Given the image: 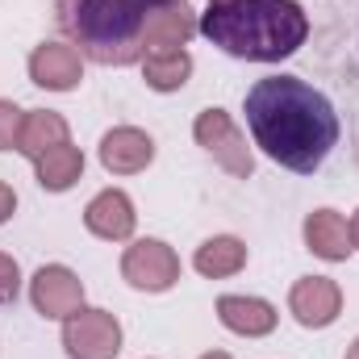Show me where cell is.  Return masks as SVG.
Masks as SVG:
<instances>
[{
	"label": "cell",
	"instance_id": "obj_6",
	"mask_svg": "<svg viewBox=\"0 0 359 359\" xmlns=\"http://www.w3.org/2000/svg\"><path fill=\"white\" fill-rule=\"evenodd\" d=\"M121 271H126V280H130L134 288H151V292H159V288H172V284H176L180 259L172 255V247L147 238V243H134V247L126 251Z\"/></svg>",
	"mask_w": 359,
	"mask_h": 359
},
{
	"label": "cell",
	"instance_id": "obj_21",
	"mask_svg": "<svg viewBox=\"0 0 359 359\" xmlns=\"http://www.w3.org/2000/svg\"><path fill=\"white\" fill-rule=\"evenodd\" d=\"M13 205H17V201H13V188H4V184H0V222L13 213Z\"/></svg>",
	"mask_w": 359,
	"mask_h": 359
},
{
	"label": "cell",
	"instance_id": "obj_22",
	"mask_svg": "<svg viewBox=\"0 0 359 359\" xmlns=\"http://www.w3.org/2000/svg\"><path fill=\"white\" fill-rule=\"evenodd\" d=\"M351 243L359 247V213H355V222H351Z\"/></svg>",
	"mask_w": 359,
	"mask_h": 359
},
{
	"label": "cell",
	"instance_id": "obj_7",
	"mask_svg": "<svg viewBox=\"0 0 359 359\" xmlns=\"http://www.w3.org/2000/svg\"><path fill=\"white\" fill-rule=\"evenodd\" d=\"M80 280L67 268H42L34 276V305L46 313V318H72L80 313Z\"/></svg>",
	"mask_w": 359,
	"mask_h": 359
},
{
	"label": "cell",
	"instance_id": "obj_23",
	"mask_svg": "<svg viewBox=\"0 0 359 359\" xmlns=\"http://www.w3.org/2000/svg\"><path fill=\"white\" fill-rule=\"evenodd\" d=\"M347 359H359V343H355V347H351V351H347Z\"/></svg>",
	"mask_w": 359,
	"mask_h": 359
},
{
	"label": "cell",
	"instance_id": "obj_24",
	"mask_svg": "<svg viewBox=\"0 0 359 359\" xmlns=\"http://www.w3.org/2000/svg\"><path fill=\"white\" fill-rule=\"evenodd\" d=\"M205 359H230V355H205Z\"/></svg>",
	"mask_w": 359,
	"mask_h": 359
},
{
	"label": "cell",
	"instance_id": "obj_15",
	"mask_svg": "<svg viewBox=\"0 0 359 359\" xmlns=\"http://www.w3.org/2000/svg\"><path fill=\"white\" fill-rule=\"evenodd\" d=\"M63 142H67V121H63L59 113H29L25 126H21L17 151H25V155L38 163L46 151H55V147H63Z\"/></svg>",
	"mask_w": 359,
	"mask_h": 359
},
{
	"label": "cell",
	"instance_id": "obj_18",
	"mask_svg": "<svg viewBox=\"0 0 359 359\" xmlns=\"http://www.w3.org/2000/svg\"><path fill=\"white\" fill-rule=\"evenodd\" d=\"M188 72H192V63H188L184 50H155V55H147V84L159 92L180 88L188 80Z\"/></svg>",
	"mask_w": 359,
	"mask_h": 359
},
{
	"label": "cell",
	"instance_id": "obj_16",
	"mask_svg": "<svg viewBox=\"0 0 359 359\" xmlns=\"http://www.w3.org/2000/svg\"><path fill=\"white\" fill-rule=\"evenodd\" d=\"M80 172H84V155L76 151V147H55V151H46L42 159H38V180L46 184V188H67V184H76L80 180Z\"/></svg>",
	"mask_w": 359,
	"mask_h": 359
},
{
	"label": "cell",
	"instance_id": "obj_10",
	"mask_svg": "<svg viewBox=\"0 0 359 359\" xmlns=\"http://www.w3.org/2000/svg\"><path fill=\"white\" fill-rule=\"evenodd\" d=\"M151 155H155V147H151V138L142 134V130H113L104 142H100V159H104V168L109 172H121V176H130V172H142L147 163H151Z\"/></svg>",
	"mask_w": 359,
	"mask_h": 359
},
{
	"label": "cell",
	"instance_id": "obj_13",
	"mask_svg": "<svg viewBox=\"0 0 359 359\" xmlns=\"http://www.w3.org/2000/svg\"><path fill=\"white\" fill-rule=\"evenodd\" d=\"M84 222H88L92 234H100V238H126L134 230V209H130V201L121 192H100L88 205Z\"/></svg>",
	"mask_w": 359,
	"mask_h": 359
},
{
	"label": "cell",
	"instance_id": "obj_1",
	"mask_svg": "<svg viewBox=\"0 0 359 359\" xmlns=\"http://www.w3.org/2000/svg\"><path fill=\"white\" fill-rule=\"evenodd\" d=\"M247 126L271 159L292 172H313L339 142L330 100L297 76H271L247 92Z\"/></svg>",
	"mask_w": 359,
	"mask_h": 359
},
{
	"label": "cell",
	"instance_id": "obj_8",
	"mask_svg": "<svg viewBox=\"0 0 359 359\" xmlns=\"http://www.w3.org/2000/svg\"><path fill=\"white\" fill-rule=\"evenodd\" d=\"M192 34V17H188V4L180 0H159L151 13H147V25H142V42L155 50H180V42H188Z\"/></svg>",
	"mask_w": 359,
	"mask_h": 359
},
{
	"label": "cell",
	"instance_id": "obj_14",
	"mask_svg": "<svg viewBox=\"0 0 359 359\" xmlns=\"http://www.w3.org/2000/svg\"><path fill=\"white\" fill-rule=\"evenodd\" d=\"M217 313L238 334H268L271 326H276V309H271L268 301H255V297H222Z\"/></svg>",
	"mask_w": 359,
	"mask_h": 359
},
{
	"label": "cell",
	"instance_id": "obj_5",
	"mask_svg": "<svg viewBox=\"0 0 359 359\" xmlns=\"http://www.w3.org/2000/svg\"><path fill=\"white\" fill-rule=\"evenodd\" d=\"M63 343L76 359H113L117 343H121V330H117L113 313L88 309V313H72V322L63 330Z\"/></svg>",
	"mask_w": 359,
	"mask_h": 359
},
{
	"label": "cell",
	"instance_id": "obj_2",
	"mask_svg": "<svg viewBox=\"0 0 359 359\" xmlns=\"http://www.w3.org/2000/svg\"><path fill=\"white\" fill-rule=\"evenodd\" d=\"M201 29L230 55L284 59L305 42L309 21L297 0H217L201 17Z\"/></svg>",
	"mask_w": 359,
	"mask_h": 359
},
{
	"label": "cell",
	"instance_id": "obj_9",
	"mask_svg": "<svg viewBox=\"0 0 359 359\" xmlns=\"http://www.w3.org/2000/svg\"><path fill=\"white\" fill-rule=\"evenodd\" d=\"M339 301H343V297H339V284H334V280H322V276L301 280V284L292 288V297H288L292 313H297L305 326H326V322H334Z\"/></svg>",
	"mask_w": 359,
	"mask_h": 359
},
{
	"label": "cell",
	"instance_id": "obj_12",
	"mask_svg": "<svg viewBox=\"0 0 359 359\" xmlns=\"http://www.w3.org/2000/svg\"><path fill=\"white\" fill-rule=\"evenodd\" d=\"M305 238H309V251H318L322 259H347V251L355 247L347 217H339V213H330V209H318V213L305 222Z\"/></svg>",
	"mask_w": 359,
	"mask_h": 359
},
{
	"label": "cell",
	"instance_id": "obj_17",
	"mask_svg": "<svg viewBox=\"0 0 359 359\" xmlns=\"http://www.w3.org/2000/svg\"><path fill=\"white\" fill-rule=\"evenodd\" d=\"M243 259H247V247L238 238H213V243H205L196 251V271H205L213 280L217 276H234L243 268Z\"/></svg>",
	"mask_w": 359,
	"mask_h": 359
},
{
	"label": "cell",
	"instance_id": "obj_11",
	"mask_svg": "<svg viewBox=\"0 0 359 359\" xmlns=\"http://www.w3.org/2000/svg\"><path fill=\"white\" fill-rule=\"evenodd\" d=\"M29 72L42 88H72L80 80V55L72 46H59V42L38 46L34 59H29Z\"/></svg>",
	"mask_w": 359,
	"mask_h": 359
},
{
	"label": "cell",
	"instance_id": "obj_3",
	"mask_svg": "<svg viewBox=\"0 0 359 359\" xmlns=\"http://www.w3.org/2000/svg\"><path fill=\"white\" fill-rule=\"evenodd\" d=\"M159 0H80L76 4V34L80 42L88 46L96 59H113V63H126L134 50L130 42L142 34L147 25V13L155 8Z\"/></svg>",
	"mask_w": 359,
	"mask_h": 359
},
{
	"label": "cell",
	"instance_id": "obj_19",
	"mask_svg": "<svg viewBox=\"0 0 359 359\" xmlns=\"http://www.w3.org/2000/svg\"><path fill=\"white\" fill-rule=\"evenodd\" d=\"M21 126H25L21 109H17V104H8V100H0V151L17 147V138H21Z\"/></svg>",
	"mask_w": 359,
	"mask_h": 359
},
{
	"label": "cell",
	"instance_id": "obj_4",
	"mask_svg": "<svg viewBox=\"0 0 359 359\" xmlns=\"http://www.w3.org/2000/svg\"><path fill=\"white\" fill-rule=\"evenodd\" d=\"M196 142L230 172V176H251V151H247V138L234 130V121L222 113V109H209L196 117Z\"/></svg>",
	"mask_w": 359,
	"mask_h": 359
},
{
	"label": "cell",
	"instance_id": "obj_20",
	"mask_svg": "<svg viewBox=\"0 0 359 359\" xmlns=\"http://www.w3.org/2000/svg\"><path fill=\"white\" fill-rule=\"evenodd\" d=\"M13 297H17V264L0 255V301H13Z\"/></svg>",
	"mask_w": 359,
	"mask_h": 359
}]
</instances>
